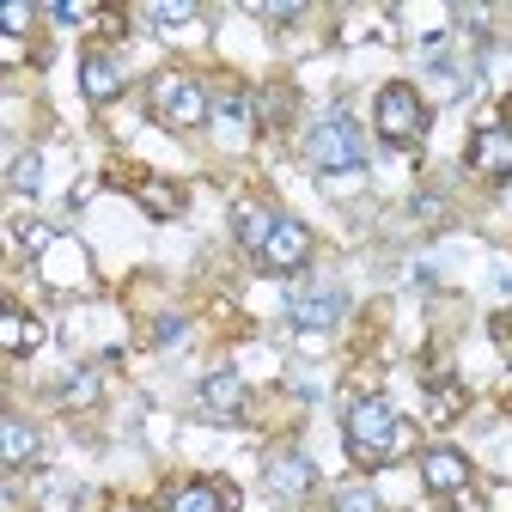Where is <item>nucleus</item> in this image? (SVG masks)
<instances>
[{
  "label": "nucleus",
  "instance_id": "21",
  "mask_svg": "<svg viewBox=\"0 0 512 512\" xmlns=\"http://www.w3.org/2000/svg\"><path fill=\"white\" fill-rule=\"evenodd\" d=\"M330 512H384V506H378V494H372V488H366V482H360V488H342V494H336V506H330Z\"/></svg>",
  "mask_w": 512,
  "mask_h": 512
},
{
  "label": "nucleus",
  "instance_id": "16",
  "mask_svg": "<svg viewBox=\"0 0 512 512\" xmlns=\"http://www.w3.org/2000/svg\"><path fill=\"white\" fill-rule=\"evenodd\" d=\"M135 202H141L153 220H171V214H177V189L159 183V177H141V183H135Z\"/></svg>",
  "mask_w": 512,
  "mask_h": 512
},
{
  "label": "nucleus",
  "instance_id": "5",
  "mask_svg": "<svg viewBox=\"0 0 512 512\" xmlns=\"http://www.w3.org/2000/svg\"><path fill=\"white\" fill-rule=\"evenodd\" d=\"M37 275L49 287H92V256L74 232H55V244L37 256Z\"/></svg>",
  "mask_w": 512,
  "mask_h": 512
},
{
  "label": "nucleus",
  "instance_id": "10",
  "mask_svg": "<svg viewBox=\"0 0 512 512\" xmlns=\"http://www.w3.org/2000/svg\"><path fill=\"white\" fill-rule=\"evenodd\" d=\"M311 488H317V470H311V458L287 452V458H275V464H269V494H275L281 506H299Z\"/></svg>",
  "mask_w": 512,
  "mask_h": 512
},
{
  "label": "nucleus",
  "instance_id": "27",
  "mask_svg": "<svg viewBox=\"0 0 512 512\" xmlns=\"http://www.w3.org/2000/svg\"><path fill=\"white\" fill-rule=\"evenodd\" d=\"M92 397H98V378H92V372L68 378V403H92Z\"/></svg>",
  "mask_w": 512,
  "mask_h": 512
},
{
  "label": "nucleus",
  "instance_id": "28",
  "mask_svg": "<svg viewBox=\"0 0 512 512\" xmlns=\"http://www.w3.org/2000/svg\"><path fill=\"white\" fill-rule=\"evenodd\" d=\"M153 342H183V324H177V317H159V330H153Z\"/></svg>",
  "mask_w": 512,
  "mask_h": 512
},
{
  "label": "nucleus",
  "instance_id": "26",
  "mask_svg": "<svg viewBox=\"0 0 512 512\" xmlns=\"http://www.w3.org/2000/svg\"><path fill=\"white\" fill-rule=\"evenodd\" d=\"M214 116H220L226 128H244V122H250V110H244V98H238V92H232V98H220V104H214Z\"/></svg>",
  "mask_w": 512,
  "mask_h": 512
},
{
  "label": "nucleus",
  "instance_id": "6",
  "mask_svg": "<svg viewBox=\"0 0 512 512\" xmlns=\"http://www.w3.org/2000/svg\"><path fill=\"white\" fill-rule=\"evenodd\" d=\"M336 317H342V287H330V281H305V287L293 293V324H299L305 336L330 330Z\"/></svg>",
  "mask_w": 512,
  "mask_h": 512
},
{
  "label": "nucleus",
  "instance_id": "22",
  "mask_svg": "<svg viewBox=\"0 0 512 512\" xmlns=\"http://www.w3.org/2000/svg\"><path fill=\"white\" fill-rule=\"evenodd\" d=\"M13 244H19V250H37V256H43V250L55 244V232H43L37 220H19V226H13Z\"/></svg>",
  "mask_w": 512,
  "mask_h": 512
},
{
  "label": "nucleus",
  "instance_id": "20",
  "mask_svg": "<svg viewBox=\"0 0 512 512\" xmlns=\"http://www.w3.org/2000/svg\"><path fill=\"white\" fill-rule=\"evenodd\" d=\"M7 183L19 189V196H37V189H43V159H37V153L13 159V177H7Z\"/></svg>",
  "mask_w": 512,
  "mask_h": 512
},
{
  "label": "nucleus",
  "instance_id": "23",
  "mask_svg": "<svg viewBox=\"0 0 512 512\" xmlns=\"http://www.w3.org/2000/svg\"><path fill=\"white\" fill-rule=\"evenodd\" d=\"M55 19H61V25H92L98 7H92V0H55Z\"/></svg>",
  "mask_w": 512,
  "mask_h": 512
},
{
  "label": "nucleus",
  "instance_id": "14",
  "mask_svg": "<svg viewBox=\"0 0 512 512\" xmlns=\"http://www.w3.org/2000/svg\"><path fill=\"white\" fill-rule=\"evenodd\" d=\"M0 342H7V354H31V348H43V324L13 305L7 317H0Z\"/></svg>",
  "mask_w": 512,
  "mask_h": 512
},
{
  "label": "nucleus",
  "instance_id": "8",
  "mask_svg": "<svg viewBox=\"0 0 512 512\" xmlns=\"http://www.w3.org/2000/svg\"><path fill=\"white\" fill-rule=\"evenodd\" d=\"M470 171H476V177H512V128H506V122L476 128V141H470Z\"/></svg>",
  "mask_w": 512,
  "mask_h": 512
},
{
  "label": "nucleus",
  "instance_id": "2",
  "mask_svg": "<svg viewBox=\"0 0 512 512\" xmlns=\"http://www.w3.org/2000/svg\"><path fill=\"white\" fill-rule=\"evenodd\" d=\"M305 159L317 171H366V135L348 116H330V122H317L305 135Z\"/></svg>",
  "mask_w": 512,
  "mask_h": 512
},
{
  "label": "nucleus",
  "instance_id": "3",
  "mask_svg": "<svg viewBox=\"0 0 512 512\" xmlns=\"http://www.w3.org/2000/svg\"><path fill=\"white\" fill-rule=\"evenodd\" d=\"M378 135L391 141V147H415L421 135H427V104H421V92L415 86H384L378 92Z\"/></svg>",
  "mask_w": 512,
  "mask_h": 512
},
{
  "label": "nucleus",
  "instance_id": "12",
  "mask_svg": "<svg viewBox=\"0 0 512 512\" xmlns=\"http://www.w3.org/2000/svg\"><path fill=\"white\" fill-rule=\"evenodd\" d=\"M80 92H86L92 104H110V98L122 92V68H116L110 55H86V61H80Z\"/></svg>",
  "mask_w": 512,
  "mask_h": 512
},
{
  "label": "nucleus",
  "instance_id": "17",
  "mask_svg": "<svg viewBox=\"0 0 512 512\" xmlns=\"http://www.w3.org/2000/svg\"><path fill=\"white\" fill-rule=\"evenodd\" d=\"M269 232H275V214H263V208H238V244H250L256 256H263Z\"/></svg>",
  "mask_w": 512,
  "mask_h": 512
},
{
  "label": "nucleus",
  "instance_id": "30",
  "mask_svg": "<svg viewBox=\"0 0 512 512\" xmlns=\"http://www.w3.org/2000/svg\"><path fill=\"white\" fill-rule=\"evenodd\" d=\"M122 512H141V506H122Z\"/></svg>",
  "mask_w": 512,
  "mask_h": 512
},
{
  "label": "nucleus",
  "instance_id": "24",
  "mask_svg": "<svg viewBox=\"0 0 512 512\" xmlns=\"http://www.w3.org/2000/svg\"><path fill=\"white\" fill-rule=\"evenodd\" d=\"M256 13H263L269 25H293V19H305V7H299V0H263Z\"/></svg>",
  "mask_w": 512,
  "mask_h": 512
},
{
  "label": "nucleus",
  "instance_id": "7",
  "mask_svg": "<svg viewBox=\"0 0 512 512\" xmlns=\"http://www.w3.org/2000/svg\"><path fill=\"white\" fill-rule=\"evenodd\" d=\"M263 263H269L275 275L305 269V263H311V226H299V220H275V232H269V244H263Z\"/></svg>",
  "mask_w": 512,
  "mask_h": 512
},
{
  "label": "nucleus",
  "instance_id": "9",
  "mask_svg": "<svg viewBox=\"0 0 512 512\" xmlns=\"http://www.w3.org/2000/svg\"><path fill=\"white\" fill-rule=\"evenodd\" d=\"M159 512H238V488L226 482H183V488H165V506Z\"/></svg>",
  "mask_w": 512,
  "mask_h": 512
},
{
  "label": "nucleus",
  "instance_id": "11",
  "mask_svg": "<svg viewBox=\"0 0 512 512\" xmlns=\"http://www.w3.org/2000/svg\"><path fill=\"white\" fill-rule=\"evenodd\" d=\"M421 482L433 494H458V488H470V458L452 452V445H433V452L421 458Z\"/></svg>",
  "mask_w": 512,
  "mask_h": 512
},
{
  "label": "nucleus",
  "instance_id": "13",
  "mask_svg": "<svg viewBox=\"0 0 512 512\" xmlns=\"http://www.w3.org/2000/svg\"><path fill=\"white\" fill-rule=\"evenodd\" d=\"M0 458H7V470H25L37 458V427L7 415V421H0Z\"/></svg>",
  "mask_w": 512,
  "mask_h": 512
},
{
  "label": "nucleus",
  "instance_id": "1",
  "mask_svg": "<svg viewBox=\"0 0 512 512\" xmlns=\"http://www.w3.org/2000/svg\"><path fill=\"white\" fill-rule=\"evenodd\" d=\"M342 433H348V452H354L360 464H391L397 452H409V421L384 403V397L354 403L348 421H342Z\"/></svg>",
  "mask_w": 512,
  "mask_h": 512
},
{
  "label": "nucleus",
  "instance_id": "15",
  "mask_svg": "<svg viewBox=\"0 0 512 512\" xmlns=\"http://www.w3.org/2000/svg\"><path fill=\"white\" fill-rule=\"evenodd\" d=\"M202 403H208V409L238 415V409H244V378H238V372H214V378L202 384Z\"/></svg>",
  "mask_w": 512,
  "mask_h": 512
},
{
  "label": "nucleus",
  "instance_id": "18",
  "mask_svg": "<svg viewBox=\"0 0 512 512\" xmlns=\"http://www.w3.org/2000/svg\"><path fill=\"white\" fill-rule=\"evenodd\" d=\"M147 19H153L165 37H177V25H196V7H189V0H153Z\"/></svg>",
  "mask_w": 512,
  "mask_h": 512
},
{
  "label": "nucleus",
  "instance_id": "4",
  "mask_svg": "<svg viewBox=\"0 0 512 512\" xmlns=\"http://www.w3.org/2000/svg\"><path fill=\"white\" fill-rule=\"evenodd\" d=\"M147 104H153V116H159L165 128H202V122H208V98H202V86H196V80H183V74H159L153 92H147Z\"/></svg>",
  "mask_w": 512,
  "mask_h": 512
},
{
  "label": "nucleus",
  "instance_id": "19",
  "mask_svg": "<svg viewBox=\"0 0 512 512\" xmlns=\"http://www.w3.org/2000/svg\"><path fill=\"white\" fill-rule=\"evenodd\" d=\"M250 104H256V122H287V110H293V92H287V86H263V92L250 98Z\"/></svg>",
  "mask_w": 512,
  "mask_h": 512
},
{
  "label": "nucleus",
  "instance_id": "29",
  "mask_svg": "<svg viewBox=\"0 0 512 512\" xmlns=\"http://www.w3.org/2000/svg\"><path fill=\"white\" fill-rule=\"evenodd\" d=\"M0 61H7V68H19V61H25V43H19V37H7V43H0Z\"/></svg>",
  "mask_w": 512,
  "mask_h": 512
},
{
  "label": "nucleus",
  "instance_id": "25",
  "mask_svg": "<svg viewBox=\"0 0 512 512\" xmlns=\"http://www.w3.org/2000/svg\"><path fill=\"white\" fill-rule=\"evenodd\" d=\"M0 25H7V37H19L31 25V0H7V13H0Z\"/></svg>",
  "mask_w": 512,
  "mask_h": 512
}]
</instances>
